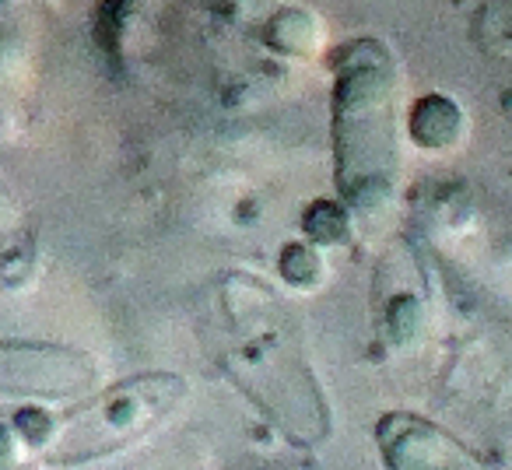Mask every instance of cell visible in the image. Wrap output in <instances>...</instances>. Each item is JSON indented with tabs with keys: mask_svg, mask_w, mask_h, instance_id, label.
<instances>
[{
	"mask_svg": "<svg viewBox=\"0 0 512 470\" xmlns=\"http://www.w3.org/2000/svg\"><path fill=\"white\" fill-rule=\"evenodd\" d=\"M344 71L337 74V186L358 207L372 211L390 197L397 172V85L386 50L372 39L344 50Z\"/></svg>",
	"mask_w": 512,
	"mask_h": 470,
	"instance_id": "obj_1",
	"label": "cell"
},
{
	"mask_svg": "<svg viewBox=\"0 0 512 470\" xmlns=\"http://www.w3.org/2000/svg\"><path fill=\"white\" fill-rule=\"evenodd\" d=\"M186 397V383L169 372L123 379L120 386L99 393L85 411L57 425L53 463H88L134 446L141 435L158 428Z\"/></svg>",
	"mask_w": 512,
	"mask_h": 470,
	"instance_id": "obj_2",
	"label": "cell"
},
{
	"mask_svg": "<svg viewBox=\"0 0 512 470\" xmlns=\"http://www.w3.org/2000/svg\"><path fill=\"white\" fill-rule=\"evenodd\" d=\"M95 386L92 358L50 344H0V393L29 397H78Z\"/></svg>",
	"mask_w": 512,
	"mask_h": 470,
	"instance_id": "obj_3",
	"label": "cell"
},
{
	"mask_svg": "<svg viewBox=\"0 0 512 470\" xmlns=\"http://www.w3.org/2000/svg\"><path fill=\"white\" fill-rule=\"evenodd\" d=\"M4 218H11V204H8V190H0V225H8Z\"/></svg>",
	"mask_w": 512,
	"mask_h": 470,
	"instance_id": "obj_4",
	"label": "cell"
}]
</instances>
